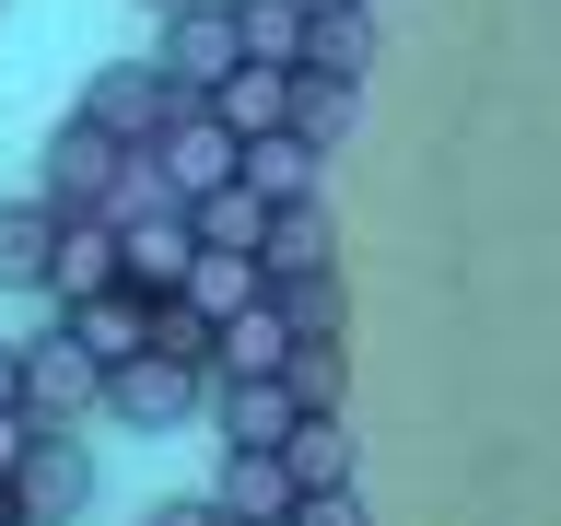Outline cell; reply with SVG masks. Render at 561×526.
<instances>
[{"mask_svg": "<svg viewBox=\"0 0 561 526\" xmlns=\"http://www.w3.org/2000/svg\"><path fill=\"white\" fill-rule=\"evenodd\" d=\"M129 175H140V140H117L94 105H70L59 140H47V199H59V210H105Z\"/></svg>", "mask_w": 561, "mask_h": 526, "instance_id": "obj_1", "label": "cell"}, {"mask_svg": "<svg viewBox=\"0 0 561 526\" xmlns=\"http://www.w3.org/2000/svg\"><path fill=\"white\" fill-rule=\"evenodd\" d=\"M152 175H164L175 199H210V187H234V175H245V129L222 117V105H175L164 140H152Z\"/></svg>", "mask_w": 561, "mask_h": 526, "instance_id": "obj_2", "label": "cell"}, {"mask_svg": "<svg viewBox=\"0 0 561 526\" xmlns=\"http://www.w3.org/2000/svg\"><path fill=\"white\" fill-rule=\"evenodd\" d=\"M152 59H164V82H175L187 105H210V94L245 70V24H234V12H199V0H175V12H164V47H152Z\"/></svg>", "mask_w": 561, "mask_h": 526, "instance_id": "obj_3", "label": "cell"}, {"mask_svg": "<svg viewBox=\"0 0 561 526\" xmlns=\"http://www.w3.org/2000/svg\"><path fill=\"white\" fill-rule=\"evenodd\" d=\"M24 398H35V421H70V433H82V421H105L117 375H105L70 328H47V340H24Z\"/></svg>", "mask_w": 561, "mask_h": 526, "instance_id": "obj_4", "label": "cell"}, {"mask_svg": "<svg viewBox=\"0 0 561 526\" xmlns=\"http://www.w3.org/2000/svg\"><path fill=\"white\" fill-rule=\"evenodd\" d=\"M210 363H175V351H140V363H117V398H105V421H129V433H175L187 410H210Z\"/></svg>", "mask_w": 561, "mask_h": 526, "instance_id": "obj_5", "label": "cell"}, {"mask_svg": "<svg viewBox=\"0 0 561 526\" xmlns=\"http://www.w3.org/2000/svg\"><path fill=\"white\" fill-rule=\"evenodd\" d=\"M129 281V222L117 210H70L59 222V270H47V305H82V293H117Z\"/></svg>", "mask_w": 561, "mask_h": 526, "instance_id": "obj_6", "label": "cell"}, {"mask_svg": "<svg viewBox=\"0 0 561 526\" xmlns=\"http://www.w3.org/2000/svg\"><path fill=\"white\" fill-rule=\"evenodd\" d=\"M12 503H24L35 526H70L82 503H94V456H82V433H70V421H47V433H35L24 480H12Z\"/></svg>", "mask_w": 561, "mask_h": 526, "instance_id": "obj_7", "label": "cell"}, {"mask_svg": "<svg viewBox=\"0 0 561 526\" xmlns=\"http://www.w3.org/2000/svg\"><path fill=\"white\" fill-rule=\"evenodd\" d=\"M59 328L94 351L105 375H117V363H140V351H152V293H140V281H117V293H82V305H59Z\"/></svg>", "mask_w": 561, "mask_h": 526, "instance_id": "obj_8", "label": "cell"}, {"mask_svg": "<svg viewBox=\"0 0 561 526\" xmlns=\"http://www.w3.org/2000/svg\"><path fill=\"white\" fill-rule=\"evenodd\" d=\"M82 105H94L117 140H140V152H152V140H164V117H175L187 94L164 82V59H129V70H94V94H82Z\"/></svg>", "mask_w": 561, "mask_h": 526, "instance_id": "obj_9", "label": "cell"}, {"mask_svg": "<svg viewBox=\"0 0 561 526\" xmlns=\"http://www.w3.org/2000/svg\"><path fill=\"white\" fill-rule=\"evenodd\" d=\"M293 351H305L293 305H280V293H257L245 316H222V340H210V375H293Z\"/></svg>", "mask_w": 561, "mask_h": 526, "instance_id": "obj_10", "label": "cell"}, {"mask_svg": "<svg viewBox=\"0 0 561 526\" xmlns=\"http://www.w3.org/2000/svg\"><path fill=\"white\" fill-rule=\"evenodd\" d=\"M210 421H222V445H293L305 398H293V375H222L210 386Z\"/></svg>", "mask_w": 561, "mask_h": 526, "instance_id": "obj_11", "label": "cell"}, {"mask_svg": "<svg viewBox=\"0 0 561 526\" xmlns=\"http://www.w3.org/2000/svg\"><path fill=\"white\" fill-rule=\"evenodd\" d=\"M59 222L70 210L35 187V199H0V293H47V270H59Z\"/></svg>", "mask_w": 561, "mask_h": 526, "instance_id": "obj_12", "label": "cell"}, {"mask_svg": "<svg viewBox=\"0 0 561 526\" xmlns=\"http://www.w3.org/2000/svg\"><path fill=\"white\" fill-rule=\"evenodd\" d=\"M222 503H234V515H293V503H305V480H293V456L280 445H222Z\"/></svg>", "mask_w": 561, "mask_h": 526, "instance_id": "obj_13", "label": "cell"}, {"mask_svg": "<svg viewBox=\"0 0 561 526\" xmlns=\"http://www.w3.org/2000/svg\"><path fill=\"white\" fill-rule=\"evenodd\" d=\"M293 82H305V70H280V59H245V70H234V82H222L210 105H222V117H234L245 140H257V129H293Z\"/></svg>", "mask_w": 561, "mask_h": 526, "instance_id": "obj_14", "label": "cell"}, {"mask_svg": "<svg viewBox=\"0 0 561 526\" xmlns=\"http://www.w3.org/2000/svg\"><path fill=\"white\" fill-rule=\"evenodd\" d=\"M245 187L280 199V210L316 199V140H305V129H257V140H245Z\"/></svg>", "mask_w": 561, "mask_h": 526, "instance_id": "obj_15", "label": "cell"}, {"mask_svg": "<svg viewBox=\"0 0 561 526\" xmlns=\"http://www.w3.org/2000/svg\"><path fill=\"white\" fill-rule=\"evenodd\" d=\"M187 210H199V235H210V245H245V258H270V222H280V199H257L245 175H234V187H210V199H187Z\"/></svg>", "mask_w": 561, "mask_h": 526, "instance_id": "obj_16", "label": "cell"}, {"mask_svg": "<svg viewBox=\"0 0 561 526\" xmlns=\"http://www.w3.org/2000/svg\"><path fill=\"white\" fill-rule=\"evenodd\" d=\"M280 456H293V480H305V491H340V480H351V421H340V410H305Z\"/></svg>", "mask_w": 561, "mask_h": 526, "instance_id": "obj_17", "label": "cell"}, {"mask_svg": "<svg viewBox=\"0 0 561 526\" xmlns=\"http://www.w3.org/2000/svg\"><path fill=\"white\" fill-rule=\"evenodd\" d=\"M234 24H245V59H280V70H305V47H316V12H305V0H245Z\"/></svg>", "mask_w": 561, "mask_h": 526, "instance_id": "obj_18", "label": "cell"}, {"mask_svg": "<svg viewBox=\"0 0 561 526\" xmlns=\"http://www.w3.org/2000/svg\"><path fill=\"white\" fill-rule=\"evenodd\" d=\"M328 258H340L328 210H316V199H293V210L270 222V281H305V270H328Z\"/></svg>", "mask_w": 561, "mask_h": 526, "instance_id": "obj_19", "label": "cell"}, {"mask_svg": "<svg viewBox=\"0 0 561 526\" xmlns=\"http://www.w3.org/2000/svg\"><path fill=\"white\" fill-rule=\"evenodd\" d=\"M363 59H375V0H363V12H316L305 70H328V82H363Z\"/></svg>", "mask_w": 561, "mask_h": 526, "instance_id": "obj_20", "label": "cell"}, {"mask_svg": "<svg viewBox=\"0 0 561 526\" xmlns=\"http://www.w3.org/2000/svg\"><path fill=\"white\" fill-rule=\"evenodd\" d=\"M351 94H363V82H328V70H305V82H293V129L328 152V140L351 129Z\"/></svg>", "mask_w": 561, "mask_h": 526, "instance_id": "obj_21", "label": "cell"}, {"mask_svg": "<svg viewBox=\"0 0 561 526\" xmlns=\"http://www.w3.org/2000/svg\"><path fill=\"white\" fill-rule=\"evenodd\" d=\"M293 398H305V410H340V398H351L340 340H305V351H293Z\"/></svg>", "mask_w": 561, "mask_h": 526, "instance_id": "obj_22", "label": "cell"}, {"mask_svg": "<svg viewBox=\"0 0 561 526\" xmlns=\"http://www.w3.org/2000/svg\"><path fill=\"white\" fill-rule=\"evenodd\" d=\"M280 305H293V328H305V340H340V281L328 270H305V281H270Z\"/></svg>", "mask_w": 561, "mask_h": 526, "instance_id": "obj_23", "label": "cell"}, {"mask_svg": "<svg viewBox=\"0 0 561 526\" xmlns=\"http://www.w3.org/2000/svg\"><path fill=\"white\" fill-rule=\"evenodd\" d=\"M140 526H245V515H234V503H222V491H199V503L175 491V503H152V515H140Z\"/></svg>", "mask_w": 561, "mask_h": 526, "instance_id": "obj_24", "label": "cell"}, {"mask_svg": "<svg viewBox=\"0 0 561 526\" xmlns=\"http://www.w3.org/2000/svg\"><path fill=\"white\" fill-rule=\"evenodd\" d=\"M293 515H305V526H363V503H351V480H340V491H305Z\"/></svg>", "mask_w": 561, "mask_h": 526, "instance_id": "obj_25", "label": "cell"}, {"mask_svg": "<svg viewBox=\"0 0 561 526\" xmlns=\"http://www.w3.org/2000/svg\"><path fill=\"white\" fill-rule=\"evenodd\" d=\"M0 410H35L24 398V340H0Z\"/></svg>", "mask_w": 561, "mask_h": 526, "instance_id": "obj_26", "label": "cell"}, {"mask_svg": "<svg viewBox=\"0 0 561 526\" xmlns=\"http://www.w3.org/2000/svg\"><path fill=\"white\" fill-rule=\"evenodd\" d=\"M305 12H363V0H305Z\"/></svg>", "mask_w": 561, "mask_h": 526, "instance_id": "obj_27", "label": "cell"}, {"mask_svg": "<svg viewBox=\"0 0 561 526\" xmlns=\"http://www.w3.org/2000/svg\"><path fill=\"white\" fill-rule=\"evenodd\" d=\"M0 526H35V515H24V503H0Z\"/></svg>", "mask_w": 561, "mask_h": 526, "instance_id": "obj_28", "label": "cell"}, {"mask_svg": "<svg viewBox=\"0 0 561 526\" xmlns=\"http://www.w3.org/2000/svg\"><path fill=\"white\" fill-rule=\"evenodd\" d=\"M245 526H305V515H245Z\"/></svg>", "mask_w": 561, "mask_h": 526, "instance_id": "obj_29", "label": "cell"}, {"mask_svg": "<svg viewBox=\"0 0 561 526\" xmlns=\"http://www.w3.org/2000/svg\"><path fill=\"white\" fill-rule=\"evenodd\" d=\"M199 12H245V0H199Z\"/></svg>", "mask_w": 561, "mask_h": 526, "instance_id": "obj_30", "label": "cell"}, {"mask_svg": "<svg viewBox=\"0 0 561 526\" xmlns=\"http://www.w3.org/2000/svg\"><path fill=\"white\" fill-rule=\"evenodd\" d=\"M152 12H175V0H152Z\"/></svg>", "mask_w": 561, "mask_h": 526, "instance_id": "obj_31", "label": "cell"}, {"mask_svg": "<svg viewBox=\"0 0 561 526\" xmlns=\"http://www.w3.org/2000/svg\"><path fill=\"white\" fill-rule=\"evenodd\" d=\"M0 503H12V491H0Z\"/></svg>", "mask_w": 561, "mask_h": 526, "instance_id": "obj_32", "label": "cell"}]
</instances>
